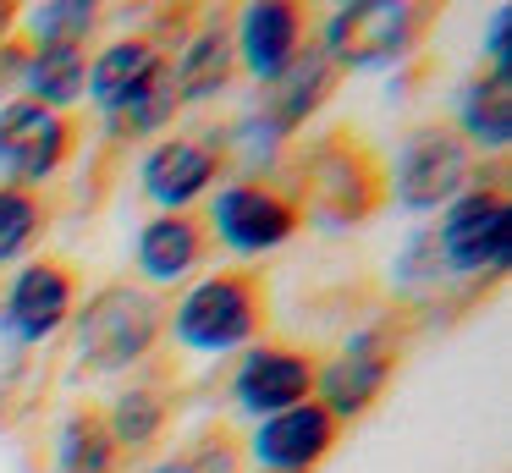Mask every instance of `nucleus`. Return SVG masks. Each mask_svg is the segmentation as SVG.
I'll list each match as a JSON object with an SVG mask.
<instances>
[{"label":"nucleus","mask_w":512,"mask_h":473,"mask_svg":"<svg viewBox=\"0 0 512 473\" xmlns=\"http://www.w3.org/2000/svg\"><path fill=\"white\" fill-rule=\"evenodd\" d=\"M160 336H166V303L133 281L100 286L72 314V352H78V369L89 374L138 369L160 347Z\"/></svg>","instance_id":"obj_1"},{"label":"nucleus","mask_w":512,"mask_h":473,"mask_svg":"<svg viewBox=\"0 0 512 473\" xmlns=\"http://www.w3.org/2000/svg\"><path fill=\"white\" fill-rule=\"evenodd\" d=\"M435 22V6L419 0H353L336 6L320 28V55L336 72H380L408 61Z\"/></svg>","instance_id":"obj_2"},{"label":"nucleus","mask_w":512,"mask_h":473,"mask_svg":"<svg viewBox=\"0 0 512 473\" xmlns=\"http://www.w3.org/2000/svg\"><path fill=\"white\" fill-rule=\"evenodd\" d=\"M265 303H270L265 281L254 270H215L204 281H193V292L171 308L166 330L188 352H232L265 330V314H270Z\"/></svg>","instance_id":"obj_3"},{"label":"nucleus","mask_w":512,"mask_h":473,"mask_svg":"<svg viewBox=\"0 0 512 473\" xmlns=\"http://www.w3.org/2000/svg\"><path fill=\"white\" fill-rule=\"evenodd\" d=\"M435 259L446 275H501L512 259V209H507V187L501 182H474L468 193H457L441 209V226L430 231Z\"/></svg>","instance_id":"obj_4"},{"label":"nucleus","mask_w":512,"mask_h":473,"mask_svg":"<svg viewBox=\"0 0 512 473\" xmlns=\"http://www.w3.org/2000/svg\"><path fill=\"white\" fill-rule=\"evenodd\" d=\"M386 204V171L358 138H320L303 160V204L331 226H358Z\"/></svg>","instance_id":"obj_5"},{"label":"nucleus","mask_w":512,"mask_h":473,"mask_svg":"<svg viewBox=\"0 0 512 473\" xmlns=\"http://www.w3.org/2000/svg\"><path fill=\"white\" fill-rule=\"evenodd\" d=\"M474 187V149L457 138V127H419L397 149V165L386 176V198H397L408 215L446 209L457 193Z\"/></svg>","instance_id":"obj_6"},{"label":"nucleus","mask_w":512,"mask_h":473,"mask_svg":"<svg viewBox=\"0 0 512 473\" xmlns=\"http://www.w3.org/2000/svg\"><path fill=\"white\" fill-rule=\"evenodd\" d=\"M397 336L391 325H364L342 341L331 363H314V402L336 418V424H353L369 407L386 396L391 374H397Z\"/></svg>","instance_id":"obj_7"},{"label":"nucleus","mask_w":512,"mask_h":473,"mask_svg":"<svg viewBox=\"0 0 512 473\" xmlns=\"http://www.w3.org/2000/svg\"><path fill=\"white\" fill-rule=\"evenodd\" d=\"M78 154V121L45 110L34 99H6L0 105V176L12 187H45L61 165Z\"/></svg>","instance_id":"obj_8"},{"label":"nucleus","mask_w":512,"mask_h":473,"mask_svg":"<svg viewBox=\"0 0 512 473\" xmlns=\"http://www.w3.org/2000/svg\"><path fill=\"white\" fill-rule=\"evenodd\" d=\"M204 226H210L215 242H226L232 253L254 259V253H270V248L298 237L303 209H298V198H287L276 182H226L221 193H215Z\"/></svg>","instance_id":"obj_9"},{"label":"nucleus","mask_w":512,"mask_h":473,"mask_svg":"<svg viewBox=\"0 0 512 473\" xmlns=\"http://www.w3.org/2000/svg\"><path fill=\"white\" fill-rule=\"evenodd\" d=\"M78 314V275L61 259H34L12 275L6 297H0V330L17 347H39V341L61 336Z\"/></svg>","instance_id":"obj_10"},{"label":"nucleus","mask_w":512,"mask_h":473,"mask_svg":"<svg viewBox=\"0 0 512 473\" xmlns=\"http://www.w3.org/2000/svg\"><path fill=\"white\" fill-rule=\"evenodd\" d=\"M232 402L254 418L287 413L298 402H314V358L298 347L254 341L232 369Z\"/></svg>","instance_id":"obj_11"},{"label":"nucleus","mask_w":512,"mask_h":473,"mask_svg":"<svg viewBox=\"0 0 512 473\" xmlns=\"http://www.w3.org/2000/svg\"><path fill=\"white\" fill-rule=\"evenodd\" d=\"M221 182V143L204 138H160L138 165V187L149 204H160V215H182L193 209L210 187Z\"/></svg>","instance_id":"obj_12"},{"label":"nucleus","mask_w":512,"mask_h":473,"mask_svg":"<svg viewBox=\"0 0 512 473\" xmlns=\"http://www.w3.org/2000/svg\"><path fill=\"white\" fill-rule=\"evenodd\" d=\"M336 440H342V424L320 402H298L287 413L259 418L248 457L259 462V473H309L336 451Z\"/></svg>","instance_id":"obj_13"},{"label":"nucleus","mask_w":512,"mask_h":473,"mask_svg":"<svg viewBox=\"0 0 512 473\" xmlns=\"http://www.w3.org/2000/svg\"><path fill=\"white\" fill-rule=\"evenodd\" d=\"M336 77H342V72L320 55V44H303V50L292 55L270 83H259L265 94H259L254 121H259V127H270L276 138H292V132L309 127V121L320 116V105L336 94Z\"/></svg>","instance_id":"obj_14"},{"label":"nucleus","mask_w":512,"mask_h":473,"mask_svg":"<svg viewBox=\"0 0 512 473\" xmlns=\"http://www.w3.org/2000/svg\"><path fill=\"white\" fill-rule=\"evenodd\" d=\"M303 33H309V11L292 6V0H254L232 17V50L254 83H270L292 55L303 50Z\"/></svg>","instance_id":"obj_15"},{"label":"nucleus","mask_w":512,"mask_h":473,"mask_svg":"<svg viewBox=\"0 0 512 473\" xmlns=\"http://www.w3.org/2000/svg\"><path fill=\"white\" fill-rule=\"evenodd\" d=\"M210 248H215V237L204 226V215H193V209L149 215L133 242V264L144 275V286H177V281H193L210 264Z\"/></svg>","instance_id":"obj_16"},{"label":"nucleus","mask_w":512,"mask_h":473,"mask_svg":"<svg viewBox=\"0 0 512 473\" xmlns=\"http://www.w3.org/2000/svg\"><path fill=\"white\" fill-rule=\"evenodd\" d=\"M166 66H171V55L160 50L155 39H144V33H133V39H111L89 61V99H94V110H100V116L122 110L127 99H133L144 83H155Z\"/></svg>","instance_id":"obj_17"},{"label":"nucleus","mask_w":512,"mask_h":473,"mask_svg":"<svg viewBox=\"0 0 512 473\" xmlns=\"http://www.w3.org/2000/svg\"><path fill=\"white\" fill-rule=\"evenodd\" d=\"M237 77V50H232V22L210 17L204 28H193L182 39V55H171V83H177L182 105L215 99Z\"/></svg>","instance_id":"obj_18"},{"label":"nucleus","mask_w":512,"mask_h":473,"mask_svg":"<svg viewBox=\"0 0 512 473\" xmlns=\"http://www.w3.org/2000/svg\"><path fill=\"white\" fill-rule=\"evenodd\" d=\"M23 99L67 116L83 94H89V50H67V44H23V77H17Z\"/></svg>","instance_id":"obj_19"},{"label":"nucleus","mask_w":512,"mask_h":473,"mask_svg":"<svg viewBox=\"0 0 512 473\" xmlns=\"http://www.w3.org/2000/svg\"><path fill=\"white\" fill-rule=\"evenodd\" d=\"M457 138L474 154H507L512 143V77L479 72L457 99Z\"/></svg>","instance_id":"obj_20"},{"label":"nucleus","mask_w":512,"mask_h":473,"mask_svg":"<svg viewBox=\"0 0 512 473\" xmlns=\"http://www.w3.org/2000/svg\"><path fill=\"white\" fill-rule=\"evenodd\" d=\"M166 424H171V402H166L160 385H133V391H122L111 402V413H105V429H111L122 457H144V451L166 435Z\"/></svg>","instance_id":"obj_21"},{"label":"nucleus","mask_w":512,"mask_h":473,"mask_svg":"<svg viewBox=\"0 0 512 473\" xmlns=\"http://www.w3.org/2000/svg\"><path fill=\"white\" fill-rule=\"evenodd\" d=\"M116 468H122V451H116L100 407L67 413L61 440H56V473H116Z\"/></svg>","instance_id":"obj_22"},{"label":"nucleus","mask_w":512,"mask_h":473,"mask_svg":"<svg viewBox=\"0 0 512 473\" xmlns=\"http://www.w3.org/2000/svg\"><path fill=\"white\" fill-rule=\"evenodd\" d=\"M50 226V204L34 187L0 182V264H17Z\"/></svg>","instance_id":"obj_23"},{"label":"nucleus","mask_w":512,"mask_h":473,"mask_svg":"<svg viewBox=\"0 0 512 473\" xmlns=\"http://www.w3.org/2000/svg\"><path fill=\"white\" fill-rule=\"evenodd\" d=\"M177 110H182V99H177V83H171V66H166L155 83H144L122 110L105 116V132L111 138H149V132H166Z\"/></svg>","instance_id":"obj_24"},{"label":"nucleus","mask_w":512,"mask_h":473,"mask_svg":"<svg viewBox=\"0 0 512 473\" xmlns=\"http://www.w3.org/2000/svg\"><path fill=\"white\" fill-rule=\"evenodd\" d=\"M28 39L23 44H67V50H83L100 28V6L94 0H50V6H34L23 17Z\"/></svg>","instance_id":"obj_25"},{"label":"nucleus","mask_w":512,"mask_h":473,"mask_svg":"<svg viewBox=\"0 0 512 473\" xmlns=\"http://www.w3.org/2000/svg\"><path fill=\"white\" fill-rule=\"evenodd\" d=\"M232 446H221V440H210V446H199V451H188V457H171V462H160V468H149V473H232Z\"/></svg>","instance_id":"obj_26"},{"label":"nucleus","mask_w":512,"mask_h":473,"mask_svg":"<svg viewBox=\"0 0 512 473\" xmlns=\"http://www.w3.org/2000/svg\"><path fill=\"white\" fill-rule=\"evenodd\" d=\"M507 55H512V6H496L485 33V72H507Z\"/></svg>","instance_id":"obj_27"}]
</instances>
